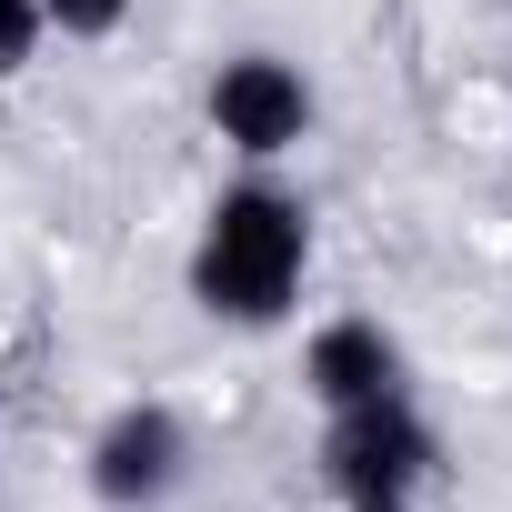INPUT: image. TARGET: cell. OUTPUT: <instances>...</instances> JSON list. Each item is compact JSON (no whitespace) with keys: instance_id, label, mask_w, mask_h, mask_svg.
Returning a JSON list of instances; mask_svg holds the SVG:
<instances>
[{"instance_id":"1","label":"cell","mask_w":512,"mask_h":512,"mask_svg":"<svg viewBox=\"0 0 512 512\" xmlns=\"http://www.w3.org/2000/svg\"><path fill=\"white\" fill-rule=\"evenodd\" d=\"M302 251H312V221H302V201H282V191H221V211H211V231H201V262H191V292L211 302V312H231V322H272L292 292H302Z\"/></svg>"},{"instance_id":"2","label":"cell","mask_w":512,"mask_h":512,"mask_svg":"<svg viewBox=\"0 0 512 512\" xmlns=\"http://www.w3.org/2000/svg\"><path fill=\"white\" fill-rule=\"evenodd\" d=\"M322 462H332V482H342L352 512H402V492L432 472V432H422V412H412L402 392H382V402L332 412Z\"/></svg>"},{"instance_id":"3","label":"cell","mask_w":512,"mask_h":512,"mask_svg":"<svg viewBox=\"0 0 512 512\" xmlns=\"http://www.w3.org/2000/svg\"><path fill=\"white\" fill-rule=\"evenodd\" d=\"M211 121H221V141H231V151L272 161V151H292V141H302L312 91H302V71H282V61H231V71L211 81Z\"/></svg>"},{"instance_id":"7","label":"cell","mask_w":512,"mask_h":512,"mask_svg":"<svg viewBox=\"0 0 512 512\" xmlns=\"http://www.w3.org/2000/svg\"><path fill=\"white\" fill-rule=\"evenodd\" d=\"M131 11V0H41V21H61V31H111Z\"/></svg>"},{"instance_id":"5","label":"cell","mask_w":512,"mask_h":512,"mask_svg":"<svg viewBox=\"0 0 512 512\" xmlns=\"http://www.w3.org/2000/svg\"><path fill=\"white\" fill-rule=\"evenodd\" d=\"M312 392H322L332 412H352V402H382V392H402V352L382 342V322H332V332L312 342Z\"/></svg>"},{"instance_id":"4","label":"cell","mask_w":512,"mask_h":512,"mask_svg":"<svg viewBox=\"0 0 512 512\" xmlns=\"http://www.w3.org/2000/svg\"><path fill=\"white\" fill-rule=\"evenodd\" d=\"M171 482H181V422H171L161 402H131V412L91 442V492L121 502V512H141V502H161Z\"/></svg>"},{"instance_id":"6","label":"cell","mask_w":512,"mask_h":512,"mask_svg":"<svg viewBox=\"0 0 512 512\" xmlns=\"http://www.w3.org/2000/svg\"><path fill=\"white\" fill-rule=\"evenodd\" d=\"M31 41H41V0H0V81L31 61Z\"/></svg>"}]
</instances>
